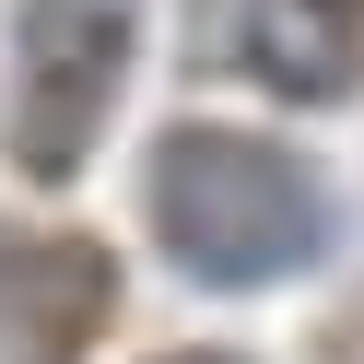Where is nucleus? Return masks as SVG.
Returning a JSON list of instances; mask_svg holds the SVG:
<instances>
[{"label": "nucleus", "mask_w": 364, "mask_h": 364, "mask_svg": "<svg viewBox=\"0 0 364 364\" xmlns=\"http://www.w3.org/2000/svg\"><path fill=\"white\" fill-rule=\"evenodd\" d=\"M188 71L329 106L364 82V0H188Z\"/></svg>", "instance_id": "obj_3"}, {"label": "nucleus", "mask_w": 364, "mask_h": 364, "mask_svg": "<svg viewBox=\"0 0 364 364\" xmlns=\"http://www.w3.org/2000/svg\"><path fill=\"white\" fill-rule=\"evenodd\" d=\"M118 306L106 247L59 235V247H0V364H82V341Z\"/></svg>", "instance_id": "obj_4"}, {"label": "nucleus", "mask_w": 364, "mask_h": 364, "mask_svg": "<svg viewBox=\"0 0 364 364\" xmlns=\"http://www.w3.org/2000/svg\"><path fill=\"white\" fill-rule=\"evenodd\" d=\"M129 82V0H24V82H12V165L82 176Z\"/></svg>", "instance_id": "obj_2"}, {"label": "nucleus", "mask_w": 364, "mask_h": 364, "mask_svg": "<svg viewBox=\"0 0 364 364\" xmlns=\"http://www.w3.org/2000/svg\"><path fill=\"white\" fill-rule=\"evenodd\" d=\"M153 364H235V353H153Z\"/></svg>", "instance_id": "obj_5"}, {"label": "nucleus", "mask_w": 364, "mask_h": 364, "mask_svg": "<svg viewBox=\"0 0 364 364\" xmlns=\"http://www.w3.org/2000/svg\"><path fill=\"white\" fill-rule=\"evenodd\" d=\"M141 223L188 282L259 294V282H294L329 247V188H317V165L294 141L176 118L153 141V165H141Z\"/></svg>", "instance_id": "obj_1"}]
</instances>
